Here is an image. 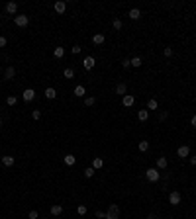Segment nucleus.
<instances>
[{"label": "nucleus", "mask_w": 196, "mask_h": 219, "mask_svg": "<svg viewBox=\"0 0 196 219\" xmlns=\"http://www.w3.org/2000/svg\"><path fill=\"white\" fill-rule=\"evenodd\" d=\"M122 67H124V69H130V67H131V63H130V59H126V61H122Z\"/></svg>", "instance_id": "nucleus-36"}, {"label": "nucleus", "mask_w": 196, "mask_h": 219, "mask_svg": "<svg viewBox=\"0 0 196 219\" xmlns=\"http://www.w3.org/2000/svg\"><path fill=\"white\" fill-rule=\"evenodd\" d=\"M45 98H47V100H55L57 98V92H55V88H51V86H49V88H45Z\"/></svg>", "instance_id": "nucleus-12"}, {"label": "nucleus", "mask_w": 196, "mask_h": 219, "mask_svg": "<svg viewBox=\"0 0 196 219\" xmlns=\"http://www.w3.org/2000/svg\"><path fill=\"white\" fill-rule=\"evenodd\" d=\"M147 219H157V217L155 215H147Z\"/></svg>", "instance_id": "nucleus-42"}, {"label": "nucleus", "mask_w": 196, "mask_h": 219, "mask_svg": "<svg viewBox=\"0 0 196 219\" xmlns=\"http://www.w3.org/2000/svg\"><path fill=\"white\" fill-rule=\"evenodd\" d=\"M102 166H104V160L100 159V156H96V159L92 160V168H94V170H100Z\"/></svg>", "instance_id": "nucleus-17"}, {"label": "nucleus", "mask_w": 196, "mask_h": 219, "mask_svg": "<svg viewBox=\"0 0 196 219\" xmlns=\"http://www.w3.org/2000/svg\"><path fill=\"white\" fill-rule=\"evenodd\" d=\"M190 123H192V127H196V115H192V119H190Z\"/></svg>", "instance_id": "nucleus-41"}, {"label": "nucleus", "mask_w": 196, "mask_h": 219, "mask_svg": "<svg viewBox=\"0 0 196 219\" xmlns=\"http://www.w3.org/2000/svg\"><path fill=\"white\" fill-rule=\"evenodd\" d=\"M2 164H4V166H12V164H14V156H10V155L2 156Z\"/></svg>", "instance_id": "nucleus-22"}, {"label": "nucleus", "mask_w": 196, "mask_h": 219, "mask_svg": "<svg viewBox=\"0 0 196 219\" xmlns=\"http://www.w3.org/2000/svg\"><path fill=\"white\" fill-rule=\"evenodd\" d=\"M118 217H120L118 204H110L108 205V211H106V219H118Z\"/></svg>", "instance_id": "nucleus-2"}, {"label": "nucleus", "mask_w": 196, "mask_h": 219, "mask_svg": "<svg viewBox=\"0 0 196 219\" xmlns=\"http://www.w3.org/2000/svg\"><path fill=\"white\" fill-rule=\"evenodd\" d=\"M0 47H6V37H0Z\"/></svg>", "instance_id": "nucleus-39"}, {"label": "nucleus", "mask_w": 196, "mask_h": 219, "mask_svg": "<svg viewBox=\"0 0 196 219\" xmlns=\"http://www.w3.org/2000/svg\"><path fill=\"white\" fill-rule=\"evenodd\" d=\"M77 211H78V215H86V211H88V209H86V205H78Z\"/></svg>", "instance_id": "nucleus-32"}, {"label": "nucleus", "mask_w": 196, "mask_h": 219, "mask_svg": "<svg viewBox=\"0 0 196 219\" xmlns=\"http://www.w3.org/2000/svg\"><path fill=\"white\" fill-rule=\"evenodd\" d=\"M177 156H178V159H186V156H190V147L188 145H181L177 149Z\"/></svg>", "instance_id": "nucleus-4"}, {"label": "nucleus", "mask_w": 196, "mask_h": 219, "mask_svg": "<svg viewBox=\"0 0 196 219\" xmlns=\"http://www.w3.org/2000/svg\"><path fill=\"white\" fill-rule=\"evenodd\" d=\"M112 26H114V30H122V27H124V24H122V20H118V18H116L114 22H112Z\"/></svg>", "instance_id": "nucleus-30"}, {"label": "nucleus", "mask_w": 196, "mask_h": 219, "mask_svg": "<svg viewBox=\"0 0 196 219\" xmlns=\"http://www.w3.org/2000/svg\"><path fill=\"white\" fill-rule=\"evenodd\" d=\"M137 149H139V151H147V149H149V141H139V145H137Z\"/></svg>", "instance_id": "nucleus-26"}, {"label": "nucleus", "mask_w": 196, "mask_h": 219, "mask_svg": "<svg viewBox=\"0 0 196 219\" xmlns=\"http://www.w3.org/2000/svg\"><path fill=\"white\" fill-rule=\"evenodd\" d=\"M94 104H96V98H86V100H85V106H86V108H92Z\"/></svg>", "instance_id": "nucleus-29"}, {"label": "nucleus", "mask_w": 196, "mask_h": 219, "mask_svg": "<svg viewBox=\"0 0 196 219\" xmlns=\"http://www.w3.org/2000/svg\"><path fill=\"white\" fill-rule=\"evenodd\" d=\"M128 16H130V20H139V18H141V12L137 10V8H131Z\"/></svg>", "instance_id": "nucleus-19"}, {"label": "nucleus", "mask_w": 196, "mask_h": 219, "mask_svg": "<svg viewBox=\"0 0 196 219\" xmlns=\"http://www.w3.org/2000/svg\"><path fill=\"white\" fill-rule=\"evenodd\" d=\"M155 164H157V166H155L157 170H165V168H167V164H169V160H167L165 156H159V159H157V163H155Z\"/></svg>", "instance_id": "nucleus-10"}, {"label": "nucleus", "mask_w": 196, "mask_h": 219, "mask_svg": "<svg viewBox=\"0 0 196 219\" xmlns=\"http://www.w3.org/2000/svg\"><path fill=\"white\" fill-rule=\"evenodd\" d=\"M32 118L35 119V121H37V119H41V111H39V110H33V111H32Z\"/></svg>", "instance_id": "nucleus-33"}, {"label": "nucleus", "mask_w": 196, "mask_h": 219, "mask_svg": "<svg viewBox=\"0 0 196 219\" xmlns=\"http://www.w3.org/2000/svg\"><path fill=\"white\" fill-rule=\"evenodd\" d=\"M14 24H16L18 27H26L28 24H30V18H28L26 14H16V16H14Z\"/></svg>", "instance_id": "nucleus-3"}, {"label": "nucleus", "mask_w": 196, "mask_h": 219, "mask_svg": "<svg viewBox=\"0 0 196 219\" xmlns=\"http://www.w3.org/2000/svg\"><path fill=\"white\" fill-rule=\"evenodd\" d=\"M16 102H18V98H16V96H8L6 98V104L8 106H16Z\"/></svg>", "instance_id": "nucleus-31"}, {"label": "nucleus", "mask_w": 196, "mask_h": 219, "mask_svg": "<svg viewBox=\"0 0 196 219\" xmlns=\"http://www.w3.org/2000/svg\"><path fill=\"white\" fill-rule=\"evenodd\" d=\"M96 217L98 219H106V211H96Z\"/></svg>", "instance_id": "nucleus-38"}, {"label": "nucleus", "mask_w": 196, "mask_h": 219, "mask_svg": "<svg viewBox=\"0 0 196 219\" xmlns=\"http://www.w3.org/2000/svg\"><path fill=\"white\" fill-rule=\"evenodd\" d=\"M73 53L78 55V53H81V45H73Z\"/></svg>", "instance_id": "nucleus-37"}, {"label": "nucleus", "mask_w": 196, "mask_h": 219, "mask_svg": "<svg viewBox=\"0 0 196 219\" xmlns=\"http://www.w3.org/2000/svg\"><path fill=\"white\" fill-rule=\"evenodd\" d=\"M122 104H124V106H126V108H131V106H133V104H135V98H133V96H131V94H126V96H124V98H122Z\"/></svg>", "instance_id": "nucleus-8"}, {"label": "nucleus", "mask_w": 196, "mask_h": 219, "mask_svg": "<svg viewBox=\"0 0 196 219\" xmlns=\"http://www.w3.org/2000/svg\"><path fill=\"white\" fill-rule=\"evenodd\" d=\"M30 219H39V215H37V211L35 209H33V211H30V215H28Z\"/></svg>", "instance_id": "nucleus-35"}, {"label": "nucleus", "mask_w": 196, "mask_h": 219, "mask_svg": "<svg viewBox=\"0 0 196 219\" xmlns=\"http://www.w3.org/2000/svg\"><path fill=\"white\" fill-rule=\"evenodd\" d=\"M85 94H86L85 86H81V84H78V86H75V96H77V98H82Z\"/></svg>", "instance_id": "nucleus-18"}, {"label": "nucleus", "mask_w": 196, "mask_h": 219, "mask_svg": "<svg viewBox=\"0 0 196 219\" xmlns=\"http://www.w3.org/2000/svg\"><path fill=\"white\" fill-rule=\"evenodd\" d=\"M61 213H63V208H61L59 204H55V205H51V215H61Z\"/></svg>", "instance_id": "nucleus-21"}, {"label": "nucleus", "mask_w": 196, "mask_h": 219, "mask_svg": "<svg viewBox=\"0 0 196 219\" xmlns=\"http://www.w3.org/2000/svg\"><path fill=\"white\" fill-rule=\"evenodd\" d=\"M145 178H147L149 182H157V180L161 178V170H157V168H147V170H145Z\"/></svg>", "instance_id": "nucleus-1"}, {"label": "nucleus", "mask_w": 196, "mask_h": 219, "mask_svg": "<svg viewBox=\"0 0 196 219\" xmlns=\"http://www.w3.org/2000/svg\"><path fill=\"white\" fill-rule=\"evenodd\" d=\"M6 12H8V14H14V16H16V12H18V4H16V2H8V4H6Z\"/></svg>", "instance_id": "nucleus-13"}, {"label": "nucleus", "mask_w": 196, "mask_h": 219, "mask_svg": "<svg viewBox=\"0 0 196 219\" xmlns=\"http://www.w3.org/2000/svg\"><path fill=\"white\" fill-rule=\"evenodd\" d=\"M159 108V102L155 100V98H151V100L147 102V110H157Z\"/></svg>", "instance_id": "nucleus-23"}, {"label": "nucleus", "mask_w": 196, "mask_h": 219, "mask_svg": "<svg viewBox=\"0 0 196 219\" xmlns=\"http://www.w3.org/2000/svg\"><path fill=\"white\" fill-rule=\"evenodd\" d=\"M190 164H192V166H196V156H190Z\"/></svg>", "instance_id": "nucleus-40"}, {"label": "nucleus", "mask_w": 196, "mask_h": 219, "mask_svg": "<svg viewBox=\"0 0 196 219\" xmlns=\"http://www.w3.org/2000/svg\"><path fill=\"white\" fill-rule=\"evenodd\" d=\"M53 55H55L57 59H61V57L65 55V47H55V51H53Z\"/></svg>", "instance_id": "nucleus-25"}, {"label": "nucleus", "mask_w": 196, "mask_h": 219, "mask_svg": "<svg viewBox=\"0 0 196 219\" xmlns=\"http://www.w3.org/2000/svg\"><path fill=\"white\" fill-rule=\"evenodd\" d=\"M163 53H165V57H171V55H173V49H171V47H165Z\"/></svg>", "instance_id": "nucleus-34"}, {"label": "nucleus", "mask_w": 196, "mask_h": 219, "mask_svg": "<svg viewBox=\"0 0 196 219\" xmlns=\"http://www.w3.org/2000/svg\"><path fill=\"white\" fill-rule=\"evenodd\" d=\"M63 76H65V78H73V76H75V71H73L71 67L65 69V71H63Z\"/></svg>", "instance_id": "nucleus-27"}, {"label": "nucleus", "mask_w": 196, "mask_h": 219, "mask_svg": "<svg viewBox=\"0 0 196 219\" xmlns=\"http://www.w3.org/2000/svg\"><path fill=\"white\" fill-rule=\"evenodd\" d=\"M137 119H139V121H147L149 119V111L147 110H139L137 111Z\"/></svg>", "instance_id": "nucleus-15"}, {"label": "nucleus", "mask_w": 196, "mask_h": 219, "mask_svg": "<svg viewBox=\"0 0 196 219\" xmlns=\"http://www.w3.org/2000/svg\"><path fill=\"white\" fill-rule=\"evenodd\" d=\"M53 8H55V12H57V14H63V12L67 10V2L59 0V2H55V6H53Z\"/></svg>", "instance_id": "nucleus-11"}, {"label": "nucleus", "mask_w": 196, "mask_h": 219, "mask_svg": "<svg viewBox=\"0 0 196 219\" xmlns=\"http://www.w3.org/2000/svg\"><path fill=\"white\" fill-rule=\"evenodd\" d=\"M130 63H131V67H141V63H143V61H141V57H133V59H130Z\"/></svg>", "instance_id": "nucleus-24"}, {"label": "nucleus", "mask_w": 196, "mask_h": 219, "mask_svg": "<svg viewBox=\"0 0 196 219\" xmlns=\"http://www.w3.org/2000/svg\"><path fill=\"white\" fill-rule=\"evenodd\" d=\"M22 98H24L26 102H32L33 98H35V90H33V88H26V90L22 92Z\"/></svg>", "instance_id": "nucleus-5"}, {"label": "nucleus", "mask_w": 196, "mask_h": 219, "mask_svg": "<svg viewBox=\"0 0 196 219\" xmlns=\"http://www.w3.org/2000/svg\"><path fill=\"white\" fill-rule=\"evenodd\" d=\"M94 65H96V61H94V57H85V61H82V67H85L86 71H90V69H94Z\"/></svg>", "instance_id": "nucleus-7"}, {"label": "nucleus", "mask_w": 196, "mask_h": 219, "mask_svg": "<svg viewBox=\"0 0 196 219\" xmlns=\"http://www.w3.org/2000/svg\"><path fill=\"white\" fill-rule=\"evenodd\" d=\"M63 163L67 164V166H73V164L77 163V156H73V155H67L65 159H63Z\"/></svg>", "instance_id": "nucleus-20"}, {"label": "nucleus", "mask_w": 196, "mask_h": 219, "mask_svg": "<svg viewBox=\"0 0 196 219\" xmlns=\"http://www.w3.org/2000/svg\"><path fill=\"white\" fill-rule=\"evenodd\" d=\"M169 204L171 205H178L181 204V194L178 192H171L169 194Z\"/></svg>", "instance_id": "nucleus-6"}, {"label": "nucleus", "mask_w": 196, "mask_h": 219, "mask_svg": "<svg viewBox=\"0 0 196 219\" xmlns=\"http://www.w3.org/2000/svg\"><path fill=\"white\" fill-rule=\"evenodd\" d=\"M0 72H2V69H0Z\"/></svg>", "instance_id": "nucleus-43"}, {"label": "nucleus", "mask_w": 196, "mask_h": 219, "mask_svg": "<svg viewBox=\"0 0 196 219\" xmlns=\"http://www.w3.org/2000/svg\"><path fill=\"white\" fill-rule=\"evenodd\" d=\"M114 92L116 94H120V96H126V94H128V86H126V82H120V84L118 86H116V90H114Z\"/></svg>", "instance_id": "nucleus-9"}, {"label": "nucleus", "mask_w": 196, "mask_h": 219, "mask_svg": "<svg viewBox=\"0 0 196 219\" xmlns=\"http://www.w3.org/2000/svg\"><path fill=\"white\" fill-rule=\"evenodd\" d=\"M14 74H16V69L14 67H8L6 71H4V78H6V80H12V78H14Z\"/></svg>", "instance_id": "nucleus-14"}, {"label": "nucleus", "mask_w": 196, "mask_h": 219, "mask_svg": "<svg viewBox=\"0 0 196 219\" xmlns=\"http://www.w3.org/2000/svg\"><path fill=\"white\" fill-rule=\"evenodd\" d=\"M104 41H106V37H104V34H96V35L92 37V43H94V45H102Z\"/></svg>", "instance_id": "nucleus-16"}, {"label": "nucleus", "mask_w": 196, "mask_h": 219, "mask_svg": "<svg viewBox=\"0 0 196 219\" xmlns=\"http://www.w3.org/2000/svg\"><path fill=\"white\" fill-rule=\"evenodd\" d=\"M0 123H2V121H0Z\"/></svg>", "instance_id": "nucleus-44"}, {"label": "nucleus", "mask_w": 196, "mask_h": 219, "mask_svg": "<svg viewBox=\"0 0 196 219\" xmlns=\"http://www.w3.org/2000/svg\"><path fill=\"white\" fill-rule=\"evenodd\" d=\"M94 172H96V170H94V168H92V166H88V168H85V176H86V178H92V176H94Z\"/></svg>", "instance_id": "nucleus-28"}]
</instances>
